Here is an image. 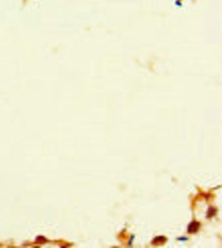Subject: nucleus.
Segmentation results:
<instances>
[{
  "label": "nucleus",
  "instance_id": "f257e3e1",
  "mask_svg": "<svg viewBox=\"0 0 222 248\" xmlns=\"http://www.w3.org/2000/svg\"><path fill=\"white\" fill-rule=\"evenodd\" d=\"M199 227H200V224L197 221H193L189 225L188 228V231L189 233H195L197 232Z\"/></svg>",
  "mask_w": 222,
  "mask_h": 248
},
{
  "label": "nucleus",
  "instance_id": "f03ea898",
  "mask_svg": "<svg viewBox=\"0 0 222 248\" xmlns=\"http://www.w3.org/2000/svg\"><path fill=\"white\" fill-rule=\"evenodd\" d=\"M166 238L164 237V236H158L156 237V238H154L153 243L156 244L157 246L158 245H161V244H163L164 242H166Z\"/></svg>",
  "mask_w": 222,
  "mask_h": 248
}]
</instances>
